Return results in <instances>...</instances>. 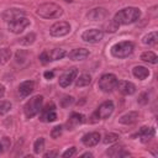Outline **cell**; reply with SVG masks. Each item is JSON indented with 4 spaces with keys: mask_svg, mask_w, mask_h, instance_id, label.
<instances>
[{
    "mask_svg": "<svg viewBox=\"0 0 158 158\" xmlns=\"http://www.w3.org/2000/svg\"><path fill=\"white\" fill-rule=\"evenodd\" d=\"M26 15V12L21 9H16V7H12V9H7L2 12V20L6 21V22H10L12 20H16L19 17H23Z\"/></svg>",
    "mask_w": 158,
    "mask_h": 158,
    "instance_id": "7c38bea8",
    "label": "cell"
},
{
    "mask_svg": "<svg viewBox=\"0 0 158 158\" xmlns=\"http://www.w3.org/2000/svg\"><path fill=\"white\" fill-rule=\"evenodd\" d=\"M114 102L111 100H107V101H104L96 110V112L94 114V117L99 118V120H105L107 117H110L114 112Z\"/></svg>",
    "mask_w": 158,
    "mask_h": 158,
    "instance_id": "8992f818",
    "label": "cell"
},
{
    "mask_svg": "<svg viewBox=\"0 0 158 158\" xmlns=\"http://www.w3.org/2000/svg\"><path fill=\"white\" fill-rule=\"evenodd\" d=\"M48 54H49L51 60H58V59H62L67 53H65V51L62 49V48H54V49H52L51 52H48Z\"/></svg>",
    "mask_w": 158,
    "mask_h": 158,
    "instance_id": "484cf974",
    "label": "cell"
},
{
    "mask_svg": "<svg viewBox=\"0 0 158 158\" xmlns=\"http://www.w3.org/2000/svg\"><path fill=\"white\" fill-rule=\"evenodd\" d=\"M7 27H9V31H11L12 33H21L28 25H30V20L27 17H19L16 20H12L10 22H7Z\"/></svg>",
    "mask_w": 158,
    "mask_h": 158,
    "instance_id": "9c48e42d",
    "label": "cell"
},
{
    "mask_svg": "<svg viewBox=\"0 0 158 158\" xmlns=\"http://www.w3.org/2000/svg\"><path fill=\"white\" fill-rule=\"evenodd\" d=\"M10 110H11V102L10 101H6V100L0 101V115H5Z\"/></svg>",
    "mask_w": 158,
    "mask_h": 158,
    "instance_id": "4dcf8cb0",
    "label": "cell"
},
{
    "mask_svg": "<svg viewBox=\"0 0 158 158\" xmlns=\"http://www.w3.org/2000/svg\"><path fill=\"white\" fill-rule=\"evenodd\" d=\"M65 1H67V2H72L73 0H65Z\"/></svg>",
    "mask_w": 158,
    "mask_h": 158,
    "instance_id": "b9f144b4",
    "label": "cell"
},
{
    "mask_svg": "<svg viewBox=\"0 0 158 158\" xmlns=\"http://www.w3.org/2000/svg\"><path fill=\"white\" fill-rule=\"evenodd\" d=\"M148 100H149V94L148 93H142V94H139V96H138V104H141V105H146L147 102H148Z\"/></svg>",
    "mask_w": 158,
    "mask_h": 158,
    "instance_id": "d6a6232c",
    "label": "cell"
},
{
    "mask_svg": "<svg viewBox=\"0 0 158 158\" xmlns=\"http://www.w3.org/2000/svg\"><path fill=\"white\" fill-rule=\"evenodd\" d=\"M43 148H44V139H43L42 137H40V138L35 142V144H33V151H35L36 154H40V153L43 151Z\"/></svg>",
    "mask_w": 158,
    "mask_h": 158,
    "instance_id": "f546056e",
    "label": "cell"
},
{
    "mask_svg": "<svg viewBox=\"0 0 158 158\" xmlns=\"http://www.w3.org/2000/svg\"><path fill=\"white\" fill-rule=\"evenodd\" d=\"M117 77L115 74H104L99 81H98V85H99V89L104 93H110L112 91L116 85H117Z\"/></svg>",
    "mask_w": 158,
    "mask_h": 158,
    "instance_id": "5b68a950",
    "label": "cell"
},
{
    "mask_svg": "<svg viewBox=\"0 0 158 158\" xmlns=\"http://www.w3.org/2000/svg\"><path fill=\"white\" fill-rule=\"evenodd\" d=\"M77 75H78L77 68H70V69H68L67 72H64V73L59 77V85H60L62 88L69 86V85L74 81V79L77 78Z\"/></svg>",
    "mask_w": 158,
    "mask_h": 158,
    "instance_id": "8fae6325",
    "label": "cell"
},
{
    "mask_svg": "<svg viewBox=\"0 0 158 158\" xmlns=\"http://www.w3.org/2000/svg\"><path fill=\"white\" fill-rule=\"evenodd\" d=\"M75 152H77V149H75V147H70V148H68L62 156L64 157V158H68V157H72V156H74L75 154Z\"/></svg>",
    "mask_w": 158,
    "mask_h": 158,
    "instance_id": "8d00e7d4",
    "label": "cell"
},
{
    "mask_svg": "<svg viewBox=\"0 0 158 158\" xmlns=\"http://www.w3.org/2000/svg\"><path fill=\"white\" fill-rule=\"evenodd\" d=\"M23 54H25V52H23V51H19V52L16 53V63H20V64H22V62L27 59V57H25V58L22 57Z\"/></svg>",
    "mask_w": 158,
    "mask_h": 158,
    "instance_id": "d590c367",
    "label": "cell"
},
{
    "mask_svg": "<svg viewBox=\"0 0 158 158\" xmlns=\"http://www.w3.org/2000/svg\"><path fill=\"white\" fill-rule=\"evenodd\" d=\"M135 49V44L130 41H122L118 43H115L111 47V54L115 58H126L132 54Z\"/></svg>",
    "mask_w": 158,
    "mask_h": 158,
    "instance_id": "3957f363",
    "label": "cell"
},
{
    "mask_svg": "<svg viewBox=\"0 0 158 158\" xmlns=\"http://www.w3.org/2000/svg\"><path fill=\"white\" fill-rule=\"evenodd\" d=\"M85 121V117L84 115L81 114H78V112H73L69 117V120L67 121V126H68V130H73L78 125H81L83 122Z\"/></svg>",
    "mask_w": 158,
    "mask_h": 158,
    "instance_id": "e0dca14e",
    "label": "cell"
},
{
    "mask_svg": "<svg viewBox=\"0 0 158 158\" xmlns=\"http://www.w3.org/2000/svg\"><path fill=\"white\" fill-rule=\"evenodd\" d=\"M81 157H93V154H91V153H89V152H86V153H84Z\"/></svg>",
    "mask_w": 158,
    "mask_h": 158,
    "instance_id": "60d3db41",
    "label": "cell"
},
{
    "mask_svg": "<svg viewBox=\"0 0 158 158\" xmlns=\"http://www.w3.org/2000/svg\"><path fill=\"white\" fill-rule=\"evenodd\" d=\"M11 58V51L9 48H1L0 49V64H5Z\"/></svg>",
    "mask_w": 158,
    "mask_h": 158,
    "instance_id": "83f0119b",
    "label": "cell"
},
{
    "mask_svg": "<svg viewBox=\"0 0 158 158\" xmlns=\"http://www.w3.org/2000/svg\"><path fill=\"white\" fill-rule=\"evenodd\" d=\"M154 133H156V131H154L153 127L143 126V127H141V130L137 132V136L141 138L142 142H147L149 138H152V137L154 136Z\"/></svg>",
    "mask_w": 158,
    "mask_h": 158,
    "instance_id": "ffe728a7",
    "label": "cell"
},
{
    "mask_svg": "<svg viewBox=\"0 0 158 158\" xmlns=\"http://www.w3.org/2000/svg\"><path fill=\"white\" fill-rule=\"evenodd\" d=\"M35 40H36V35H35L33 32H30V33H27L26 36L21 37V38L19 40V43H20L21 46H30V44H32V43L35 42Z\"/></svg>",
    "mask_w": 158,
    "mask_h": 158,
    "instance_id": "4316f807",
    "label": "cell"
},
{
    "mask_svg": "<svg viewBox=\"0 0 158 158\" xmlns=\"http://www.w3.org/2000/svg\"><path fill=\"white\" fill-rule=\"evenodd\" d=\"M91 83V77L86 73L79 75V78H75V85L78 88H81V86H86Z\"/></svg>",
    "mask_w": 158,
    "mask_h": 158,
    "instance_id": "cb8c5ba5",
    "label": "cell"
},
{
    "mask_svg": "<svg viewBox=\"0 0 158 158\" xmlns=\"http://www.w3.org/2000/svg\"><path fill=\"white\" fill-rule=\"evenodd\" d=\"M101 136L99 132H89V133H85L81 138V142L86 146V147H94L99 143Z\"/></svg>",
    "mask_w": 158,
    "mask_h": 158,
    "instance_id": "5bb4252c",
    "label": "cell"
},
{
    "mask_svg": "<svg viewBox=\"0 0 158 158\" xmlns=\"http://www.w3.org/2000/svg\"><path fill=\"white\" fill-rule=\"evenodd\" d=\"M141 17V10L137 7H125L122 10H120L118 12H116V15L114 16V22L120 25H130L136 22L137 20H139Z\"/></svg>",
    "mask_w": 158,
    "mask_h": 158,
    "instance_id": "6da1fadb",
    "label": "cell"
},
{
    "mask_svg": "<svg viewBox=\"0 0 158 158\" xmlns=\"http://www.w3.org/2000/svg\"><path fill=\"white\" fill-rule=\"evenodd\" d=\"M116 88L123 95H132V94L136 93V85L133 83H131V81H127V80H120V81H117Z\"/></svg>",
    "mask_w": 158,
    "mask_h": 158,
    "instance_id": "4fadbf2b",
    "label": "cell"
},
{
    "mask_svg": "<svg viewBox=\"0 0 158 158\" xmlns=\"http://www.w3.org/2000/svg\"><path fill=\"white\" fill-rule=\"evenodd\" d=\"M43 75H44V78H46V79H52V78H53V75H54V73H53V72H44V74H43Z\"/></svg>",
    "mask_w": 158,
    "mask_h": 158,
    "instance_id": "f35d334b",
    "label": "cell"
},
{
    "mask_svg": "<svg viewBox=\"0 0 158 158\" xmlns=\"http://www.w3.org/2000/svg\"><path fill=\"white\" fill-rule=\"evenodd\" d=\"M58 156V152L57 151H51V152H47L43 154L44 158H48V157H57Z\"/></svg>",
    "mask_w": 158,
    "mask_h": 158,
    "instance_id": "74e56055",
    "label": "cell"
},
{
    "mask_svg": "<svg viewBox=\"0 0 158 158\" xmlns=\"http://www.w3.org/2000/svg\"><path fill=\"white\" fill-rule=\"evenodd\" d=\"M73 102H74V98H73V96H64V98L62 99V101H60V105H62L63 107H68V106H70Z\"/></svg>",
    "mask_w": 158,
    "mask_h": 158,
    "instance_id": "1f68e13d",
    "label": "cell"
},
{
    "mask_svg": "<svg viewBox=\"0 0 158 158\" xmlns=\"http://www.w3.org/2000/svg\"><path fill=\"white\" fill-rule=\"evenodd\" d=\"M36 14L43 19H58L63 15V9L54 2H44L38 6Z\"/></svg>",
    "mask_w": 158,
    "mask_h": 158,
    "instance_id": "7a4b0ae2",
    "label": "cell"
},
{
    "mask_svg": "<svg viewBox=\"0 0 158 158\" xmlns=\"http://www.w3.org/2000/svg\"><path fill=\"white\" fill-rule=\"evenodd\" d=\"M4 94H5V88H4V85L0 84V98H2Z\"/></svg>",
    "mask_w": 158,
    "mask_h": 158,
    "instance_id": "ab89813d",
    "label": "cell"
},
{
    "mask_svg": "<svg viewBox=\"0 0 158 158\" xmlns=\"http://www.w3.org/2000/svg\"><path fill=\"white\" fill-rule=\"evenodd\" d=\"M158 41V35H157V31H153V32H149L148 35H146L143 37V43L144 44H148V46H154Z\"/></svg>",
    "mask_w": 158,
    "mask_h": 158,
    "instance_id": "d4e9b609",
    "label": "cell"
},
{
    "mask_svg": "<svg viewBox=\"0 0 158 158\" xmlns=\"http://www.w3.org/2000/svg\"><path fill=\"white\" fill-rule=\"evenodd\" d=\"M42 104H43V98H42L41 95H36V96L31 98V99L26 102V105H25V107H23L25 116H26L27 118H31V117H33L35 115H37V114L41 111V109H42Z\"/></svg>",
    "mask_w": 158,
    "mask_h": 158,
    "instance_id": "277c9868",
    "label": "cell"
},
{
    "mask_svg": "<svg viewBox=\"0 0 158 158\" xmlns=\"http://www.w3.org/2000/svg\"><path fill=\"white\" fill-rule=\"evenodd\" d=\"M106 154L110 157H128L130 152L125 151V148L122 146H112L111 148H109L106 151Z\"/></svg>",
    "mask_w": 158,
    "mask_h": 158,
    "instance_id": "d6986e66",
    "label": "cell"
},
{
    "mask_svg": "<svg viewBox=\"0 0 158 158\" xmlns=\"http://www.w3.org/2000/svg\"><path fill=\"white\" fill-rule=\"evenodd\" d=\"M68 57L72 60H83L86 57H89V51L85 48H75L68 54Z\"/></svg>",
    "mask_w": 158,
    "mask_h": 158,
    "instance_id": "ac0fdd59",
    "label": "cell"
},
{
    "mask_svg": "<svg viewBox=\"0 0 158 158\" xmlns=\"http://www.w3.org/2000/svg\"><path fill=\"white\" fill-rule=\"evenodd\" d=\"M1 148H2V146H1V143H0V152H1Z\"/></svg>",
    "mask_w": 158,
    "mask_h": 158,
    "instance_id": "7bdbcfd3",
    "label": "cell"
},
{
    "mask_svg": "<svg viewBox=\"0 0 158 158\" xmlns=\"http://www.w3.org/2000/svg\"><path fill=\"white\" fill-rule=\"evenodd\" d=\"M1 38H2V36H1V35H0V42H1Z\"/></svg>",
    "mask_w": 158,
    "mask_h": 158,
    "instance_id": "ee69618b",
    "label": "cell"
},
{
    "mask_svg": "<svg viewBox=\"0 0 158 158\" xmlns=\"http://www.w3.org/2000/svg\"><path fill=\"white\" fill-rule=\"evenodd\" d=\"M33 89H35V83L32 80H26L19 85V94L21 98H26L33 91Z\"/></svg>",
    "mask_w": 158,
    "mask_h": 158,
    "instance_id": "2e32d148",
    "label": "cell"
},
{
    "mask_svg": "<svg viewBox=\"0 0 158 158\" xmlns=\"http://www.w3.org/2000/svg\"><path fill=\"white\" fill-rule=\"evenodd\" d=\"M70 31V25L65 21H59V22H56L51 26L49 28V33L53 36V37H62V36H65L68 35Z\"/></svg>",
    "mask_w": 158,
    "mask_h": 158,
    "instance_id": "52a82bcc",
    "label": "cell"
},
{
    "mask_svg": "<svg viewBox=\"0 0 158 158\" xmlns=\"http://www.w3.org/2000/svg\"><path fill=\"white\" fill-rule=\"evenodd\" d=\"M57 118V114H56V106L53 102H49L44 106V109H41V115H40V120L43 122H52Z\"/></svg>",
    "mask_w": 158,
    "mask_h": 158,
    "instance_id": "30bf717a",
    "label": "cell"
},
{
    "mask_svg": "<svg viewBox=\"0 0 158 158\" xmlns=\"http://www.w3.org/2000/svg\"><path fill=\"white\" fill-rule=\"evenodd\" d=\"M104 37V32L99 28H90L83 32L81 35V40L88 42V43H98L102 40Z\"/></svg>",
    "mask_w": 158,
    "mask_h": 158,
    "instance_id": "ba28073f",
    "label": "cell"
},
{
    "mask_svg": "<svg viewBox=\"0 0 158 158\" xmlns=\"http://www.w3.org/2000/svg\"><path fill=\"white\" fill-rule=\"evenodd\" d=\"M107 15H109V12H107L106 9H104V7H95V9L89 11L88 19L91 20V21H99V20L106 19Z\"/></svg>",
    "mask_w": 158,
    "mask_h": 158,
    "instance_id": "9a60e30c",
    "label": "cell"
},
{
    "mask_svg": "<svg viewBox=\"0 0 158 158\" xmlns=\"http://www.w3.org/2000/svg\"><path fill=\"white\" fill-rule=\"evenodd\" d=\"M141 59L143 62H147V63H151V64H156L157 60H158V57L154 52L152 51H147V52H143L141 54Z\"/></svg>",
    "mask_w": 158,
    "mask_h": 158,
    "instance_id": "603a6c76",
    "label": "cell"
},
{
    "mask_svg": "<svg viewBox=\"0 0 158 158\" xmlns=\"http://www.w3.org/2000/svg\"><path fill=\"white\" fill-rule=\"evenodd\" d=\"M132 74H133V77H136L137 79L143 80V79H146V78L149 75V70H148L146 67L137 65V67H135V68L132 69Z\"/></svg>",
    "mask_w": 158,
    "mask_h": 158,
    "instance_id": "7402d4cb",
    "label": "cell"
},
{
    "mask_svg": "<svg viewBox=\"0 0 158 158\" xmlns=\"http://www.w3.org/2000/svg\"><path fill=\"white\" fill-rule=\"evenodd\" d=\"M138 116L139 115H138L137 111H130V112L122 115L118 121H120V123H123V125H131V123H133V122L137 121Z\"/></svg>",
    "mask_w": 158,
    "mask_h": 158,
    "instance_id": "44dd1931",
    "label": "cell"
},
{
    "mask_svg": "<svg viewBox=\"0 0 158 158\" xmlns=\"http://www.w3.org/2000/svg\"><path fill=\"white\" fill-rule=\"evenodd\" d=\"M62 130H63L62 126H56V127H53V130L51 131V136H52L53 138L59 137V136L62 135Z\"/></svg>",
    "mask_w": 158,
    "mask_h": 158,
    "instance_id": "e575fe53",
    "label": "cell"
},
{
    "mask_svg": "<svg viewBox=\"0 0 158 158\" xmlns=\"http://www.w3.org/2000/svg\"><path fill=\"white\" fill-rule=\"evenodd\" d=\"M40 60H41L42 64H47V63L51 62V58H49V54H48L47 51H44V52H42L40 54Z\"/></svg>",
    "mask_w": 158,
    "mask_h": 158,
    "instance_id": "836d02e7",
    "label": "cell"
},
{
    "mask_svg": "<svg viewBox=\"0 0 158 158\" xmlns=\"http://www.w3.org/2000/svg\"><path fill=\"white\" fill-rule=\"evenodd\" d=\"M118 139H120V136H118V135H116V133H107V135H105L102 142H104L105 144H111V143L117 142Z\"/></svg>",
    "mask_w": 158,
    "mask_h": 158,
    "instance_id": "f1b7e54d",
    "label": "cell"
}]
</instances>
